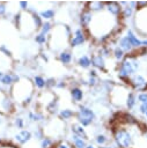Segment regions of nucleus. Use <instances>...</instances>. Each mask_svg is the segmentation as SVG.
<instances>
[{
    "label": "nucleus",
    "mask_w": 147,
    "mask_h": 148,
    "mask_svg": "<svg viewBox=\"0 0 147 148\" xmlns=\"http://www.w3.org/2000/svg\"><path fill=\"white\" fill-rule=\"evenodd\" d=\"M112 143L117 148H133L134 134L126 126H116L111 133Z\"/></svg>",
    "instance_id": "1"
},
{
    "label": "nucleus",
    "mask_w": 147,
    "mask_h": 148,
    "mask_svg": "<svg viewBox=\"0 0 147 148\" xmlns=\"http://www.w3.org/2000/svg\"><path fill=\"white\" fill-rule=\"evenodd\" d=\"M29 86H31V82L29 80H21L13 86L14 99H19V102H21L23 105L30 104L32 99V87L27 89V87Z\"/></svg>",
    "instance_id": "2"
},
{
    "label": "nucleus",
    "mask_w": 147,
    "mask_h": 148,
    "mask_svg": "<svg viewBox=\"0 0 147 148\" xmlns=\"http://www.w3.org/2000/svg\"><path fill=\"white\" fill-rule=\"evenodd\" d=\"M139 66L140 65L138 60H135L133 57H127L120 62L118 67V77L125 83H128L131 76H133L134 73L139 69Z\"/></svg>",
    "instance_id": "3"
},
{
    "label": "nucleus",
    "mask_w": 147,
    "mask_h": 148,
    "mask_svg": "<svg viewBox=\"0 0 147 148\" xmlns=\"http://www.w3.org/2000/svg\"><path fill=\"white\" fill-rule=\"evenodd\" d=\"M75 119H76V123H79L83 127H89L95 123L96 113L90 106L82 104V105H79L75 112Z\"/></svg>",
    "instance_id": "4"
},
{
    "label": "nucleus",
    "mask_w": 147,
    "mask_h": 148,
    "mask_svg": "<svg viewBox=\"0 0 147 148\" xmlns=\"http://www.w3.org/2000/svg\"><path fill=\"white\" fill-rule=\"evenodd\" d=\"M128 84L138 91H147V80L144 75L141 74H134L133 76H131Z\"/></svg>",
    "instance_id": "5"
},
{
    "label": "nucleus",
    "mask_w": 147,
    "mask_h": 148,
    "mask_svg": "<svg viewBox=\"0 0 147 148\" xmlns=\"http://www.w3.org/2000/svg\"><path fill=\"white\" fill-rule=\"evenodd\" d=\"M32 132L30 130H27V128H23L21 131H19L15 136H14V140L17 145L20 146H23V145H27L28 142H30L32 140Z\"/></svg>",
    "instance_id": "6"
},
{
    "label": "nucleus",
    "mask_w": 147,
    "mask_h": 148,
    "mask_svg": "<svg viewBox=\"0 0 147 148\" xmlns=\"http://www.w3.org/2000/svg\"><path fill=\"white\" fill-rule=\"evenodd\" d=\"M19 81H20L19 75L15 74V73H10V72L9 73H3V75L0 79V83L3 87H12Z\"/></svg>",
    "instance_id": "7"
},
{
    "label": "nucleus",
    "mask_w": 147,
    "mask_h": 148,
    "mask_svg": "<svg viewBox=\"0 0 147 148\" xmlns=\"http://www.w3.org/2000/svg\"><path fill=\"white\" fill-rule=\"evenodd\" d=\"M71 133L73 135H76V136H80L84 140H89V136H88V133L86 131V127H83L82 125H80L79 123H74L71 125Z\"/></svg>",
    "instance_id": "8"
},
{
    "label": "nucleus",
    "mask_w": 147,
    "mask_h": 148,
    "mask_svg": "<svg viewBox=\"0 0 147 148\" xmlns=\"http://www.w3.org/2000/svg\"><path fill=\"white\" fill-rule=\"evenodd\" d=\"M93 140H94V145H95L96 147H100V146H106V145H109V143L112 142V139H111L108 134L102 133V132L95 134L94 138H93Z\"/></svg>",
    "instance_id": "9"
},
{
    "label": "nucleus",
    "mask_w": 147,
    "mask_h": 148,
    "mask_svg": "<svg viewBox=\"0 0 147 148\" xmlns=\"http://www.w3.org/2000/svg\"><path fill=\"white\" fill-rule=\"evenodd\" d=\"M69 94H71V97H72V101L74 103H81L84 98V91L82 88H80L79 86H75V87H72L71 90H69Z\"/></svg>",
    "instance_id": "10"
},
{
    "label": "nucleus",
    "mask_w": 147,
    "mask_h": 148,
    "mask_svg": "<svg viewBox=\"0 0 147 148\" xmlns=\"http://www.w3.org/2000/svg\"><path fill=\"white\" fill-rule=\"evenodd\" d=\"M27 120L30 124H39L44 121V114L39 111H29L27 114Z\"/></svg>",
    "instance_id": "11"
},
{
    "label": "nucleus",
    "mask_w": 147,
    "mask_h": 148,
    "mask_svg": "<svg viewBox=\"0 0 147 148\" xmlns=\"http://www.w3.org/2000/svg\"><path fill=\"white\" fill-rule=\"evenodd\" d=\"M0 108H1V111L6 112V113H9L14 110V101L13 98H10L8 95H6L3 97V99L1 101L0 103Z\"/></svg>",
    "instance_id": "12"
},
{
    "label": "nucleus",
    "mask_w": 147,
    "mask_h": 148,
    "mask_svg": "<svg viewBox=\"0 0 147 148\" xmlns=\"http://www.w3.org/2000/svg\"><path fill=\"white\" fill-rule=\"evenodd\" d=\"M91 66H94L95 69L105 71V61H104V58L101 54H94L91 57Z\"/></svg>",
    "instance_id": "13"
},
{
    "label": "nucleus",
    "mask_w": 147,
    "mask_h": 148,
    "mask_svg": "<svg viewBox=\"0 0 147 148\" xmlns=\"http://www.w3.org/2000/svg\"><path fill=\"white\" fill-rule=\"evenodd\" d=\"M45 110H46V112H47L49 114H51V116H53V114H58L59 111H60L58 99L54 97L51 102H49V103L45 105Z\"/></svg>",
    "instance_id": "14"
},
{
    "label": "nucleus",
    "mask_w": 147,
    "mask_h": 148,
    "mask_svg": "<svg viewBox=\"0 0 147 148\" xmlns=\"http://www.w3.org/2000/svg\"><path fill=\"white\" fill-rule=\"evenodd\" d=\"M137 103H138V97H137V95H135L133 91L127 92L126 99H125V105H126V108H127L128 110H133V109L135 108Z\"/></svg>",
    "instance_id": "15"
},
{
    "label": "nucleus",
    "mask_w": 147,
    "mask_h": 148,
    "mask_svg": "<svg viewBox=\"0 0 147 148\" xmlns=\"http://www.w3.org/2000/svg\"><path fill=\"white\" fill-rule=\"evenodd\" d=\"M58 117L63 121H68L75 117V111L72 109H61L58 113Z\"/></svg>",
    "instance_id": "16"
},
{
    "label": "nucleus",
    "mask_w": 147,
    "mask_h": 148,
    "mask_svg": "<svg viewBox=\"0 0 147 148\" xmlns=\"http://www.w3.org/2000/svg\"><path fill=\"white\" fill-rule=\"evenodd\" d=\"M73 148H86L87 145H88V141L80 138V136H76V135H71V139H69Z\"/></svg>",
    "instance_id": "17"
},
{
    "label": "nucleus",
    "mask_w": 147,
    "mask_h": 148,
    "mask_svg": "<svg viewBox=\"0 0 147 148\" xmlns=\"http://www.w3.org/2000/svg\"><path fill=\"white\" fill-rule=\"evenodd\" d=\"M83 42H84L83 32L79 29V30H76V31L74 32V37H73L72 40H71V45H72V46H78V45L82 44Z\"/></svg>",
    "instance_id": "18"
},
{
    "label": "nucleus",
    "mask_w": 147,
    "mask_h": 148,
    "mask_svg": "<svg viewBox=\"0 0 147 148\" xmlns=\"http://www.w3.org/2000/svg\"><path fill=\"white\" fill-rule=\"evenodd\" d=\"M54 145H56V141L51 136H47V135H45L42 140H39L41 148H54Z\"/></svg>",
    "instance_id": "19"
},
{
    "label": "nucleus",
    "mask_w": 147,
    "mask_h": 148,
    "mask_svg": "<svg viewBox=\"0 0 147 148\" xmlns=\"http://www.w3.org/2000/svg\"><path fill=\"white\" fill-rule=\"evenodd\" d=\"M32 84L37 88V89H44L46 86V79H44L42 75H35L34 80H32Z\"/></svg>",
    "instance_id": "20"
},
{
    "label": "nucleus",
    "mask_w": 147,
    "mask_h": 148,
    "mask_svg": "<svg viewBox=\"0 0 147 148\" xmlns=\"http://www.w3.org/2000/svg\"><path fill=\"white\" fill-rule=\"evenodd\" d=\"M72 59H73L72 53L68 52V51H63V52L59 54V60H60V62L64 64V65H69V64L72 62Z\"/></svg>",
    "instance_id": "21"
},
{
    "label": "nucleus",
    "mask_w": 147,
    "mask_h": 148,
    "mask_svg": "<svg viewBox=\"0 0 147 148\" xmlns=\"http://www.w3.org/2000/svg\"><path fill=\"white\" fill-rule=\"evenodd\" d=\"M78 65L81 67V68H89L91 66V59L88 57V56H81L79 57L78 59Z\"/></svg>",
    "instance_id": "22"
},
{
    "label": "nucleus",
    "mask_w": 147,
    "mask_h": 148,
    "mask_svg": "<svg viewBox=\"0 0 147 148\" xmlns=\"http://www.w3.org/2000/svg\"><path fill=\"white\" fill-rule=\"evenodd\" d=\"M91 17H93V15H91L90 10H84V12L81 14V18H80L81 24H82V25H88V24L91 22Z\"/></svg>",
    "instance_id": "23"
},
{
    "label": "nucleus",
    "mask_w": 147,
    "mask_h": 148,
    "mask_svg": "<svg viewBox=\"0 0 147 148\" xmlns=\"http://www.w3.org/2000/svg\"><path fill=\"white\" fill-rule=\"evenodd\" d=\"M106 9L109 10V13H111L113 15H117L120 12V6L117 2H108L106 3Z\"/></svg>",
    "instance_id": "24"
},
{
    "label": "nucleus",
    "mask_w": 147,
    "mask_h": 148,
    "mask_svg": "<svg viewBox=\"0 0 147 148\" xmlns=\"http://www.w3.org/2000/svg\"><path fill=\"white\" fill-rule=\"evenodd\" d=\"M13 124H14V127L17 128L19 131H21V130H23V128L25 127V120H24L22 117H16V118L14 119Z\"/></svg>",
    "instance_id": "25"
},
{
    "label": "nucleus",
    "mask_w": 147,
    "mask_h": 148,
    "mask_svg": "<svg viewBox=\"0 0 147 148\" xmlns=\"http://www.w3.org/2000/svg\"><path fill=\"white\" fill-rule=\"evenodd\" d=\"M120 49H122L123 51H130V50L132 49V44H131V42L128 40L127 36L120 39Z\"/></svg>",
    "instance_id": "26"
},
{
    "label": "nucleus",
    "mask_w": 147,
    "mask_h": 148,
    "mask_svg": "<svg viewBox=\"0 0 147 148\" xmlns=\"http://www.w3.org/2000/svg\"><path fill=\"white\" fill-rule=\"evenodd\" d=\"M45 136V133H44V130L42 128V127H36L35 130H34V132H32V138L34 139H36V140H42L43 138Z\"/></svg>",
    "instance_id": "27"
},
{
    "label": "nucleus",
    "mask_w": 147,
    "mask_h": 148,
    "mask_svg": "<svg viewBox=\"0 0 147 148\" xmlns=\"http://www.w3.org/2000/svg\"><path fill=\"white\" fill-rule=\"evenodd\" d=\"M54 148H73L71 141H67V140H59L56 142L54 145Z\"/></svg>",
    "instance_id": "28"
},
{
    "label": "nucleus",
    "mask_w": 147,
    "mask_h": 148,
    "mask_svg": "<svg viewBox=\"0 0 147 148\" xmlns=\"http://www.w3.org/2000/svg\"><path fill=\"white\" fill-rule=\"evenodd\" d=\"M127 38H128V40L131 42L132 46H140V45H141V42L133 35L132 31H128V34H127Z\"/></svg>",
    "instance_id": "29"
},
{
    "label": "nucleus",
    "mask_w": 147,
    "mask_h": 148,
    "mask_svg": "<svg viewBox=\"0 0 147 148\" xmlns=\"http://www.w3.org/2000/svg\"><path fill=\"white\" fill-rule=\"evenodd\" d=\"M139 104H147V91H141L137 95Z\"/></svg>",
    "instance_id": "30"
},
{
    "label": "nucleus",
    "mask_w": 147,
    "mask_h": 148,
    "mask_svg": "<svg viewBox=\"0 0 147 148\" xmlns=\"http://www.w3.org/2000/svg\"><path fill=\"white\" fill-rule=\"evenodd\" d=\"M88 6L90 7L89 10H100V9H102L103 3L102 2H90V3H88Z\"/></svg>",
    "instance_id": "31"
},
{
    "label": "nucleus",
    "mask_w": 147,
    "mask_h": 148,
    "mask_svg": "<svg viewBox=\"0 0 147 148\" xmlns=\"http://www.w3.org/2000/svg\"><path fill=\"white\" fill-rule=\"evenodd\" d=\"M113 56H115V58L117 60H120L123 58V56H124V51L120 47H116L115 51H113Z\"/></svg>",
    "instance_id": "32"
},
{
    "label": "nucleus",
    "mask_w": 147,
    "mask_h": 148,
    "mask_svg": "<svg viewBox=\"0 0 147 148\" xmlns=\"http://www.w3.org/2000/svg\"><path fill=\"white\" fill-rule=\"evenodd\" d=\"M56 84H57V81L53 77H49V79H46V86H45V88L51 89V88H54Z\"/></svg>",
    "instance_id": "33"
},
{
    "label": "nucleus",
    "mask_w": 147,
    "mask_h": 148,
    "mask_svg": "<svg viewBox=\"0 0 147 148\" xmlns=\"http://www.w3.org/2000/svg\"><path fill=\"white\" fill-rule=\"evenodd\" d=\"M41 16L44 17V18H51V17H53V10H52V9L43 10V12L41 13Z\"/></svg>",
    "instance_id": "34"
},
{
    "label": "nucleus",
    "mask_w": 147,
    "mask_h": 148,
    "mask_svg": "<svg viewBox=\"0 0 147 148\" xmlns=\"http://www.w3.org/2000/svg\"><path fill=\"white\" fill-rule=\"evenodd\" d=\"M50 29H51V24H50L49 22H46V23H44V24L42 25V34H43V35H45V34H47Z\"/></svg>",
    "instance_id": "35"
},
{
    "label": "nucleus",
    "mask_w": 147,
    "mask_h": 148,
    "mask_svg": "<svg viewBox=\"0 0 147 148\" xmlns=\"http://www.w3.org/2000/svg\"><path fill=\"white\" fill-rule=\"evenodd\" d=\"M138 111H139V113H141V114H145V113L147 112V104H139Z\"/></svg>",
    "instance_id": "36"
},
{
    "label": "nucleus",
    "mask_w": 147,
    "mask_h": 148,
    "mask_svg": "<svg viewBox=\"0 0 147 148\" xmlns=\"http://www.w3.org/2000/svg\"><path fill=\"white\" fill-rule=\"evenodd\" d=\"M36 42L37 43H45V35H43V34H39L38 36H36Z\"/></svg>",
    "instance_id": "37"
},
{
    "label": "nucleus",
    "mask_w": 147,
    "mask_h": 148,
    "mask_svg": "<svg viewBox=\"0 0 147 148\" xmlns=\"http://www.w3.org/2000/svg\"><path fill=\"white\" fill-rule=\"evenodd\" d=\"M66 87V82L65 81H57V84H56V88H65Z\"/></svg>",
    "instance_id": "38"
},
{
    "label": "nucleus",
    "mask_w": 147,
    "mask_h": 148,
    "mask_svg": "<svg viewBox=\"0 0 147 148\" xmlns=\"http://www.w3.org/2000/svg\"><path fill=\"white\" fill-rule=\"evenodd\" d=\"M132 14V9L130 8V7H126L125 8V10H124V16L125 17H127V16H130Z\"/></svg>",
    "instance_id": "39"
},
{
    "label": "nucleus",
    "mask_w": 147,
    "mask_h": 148,
    "mask_svg": "<svg viewBox=\"0 0 147 148\" xmlns=\"http://www.w3.org/2000/svg\"><path fill=\"white\" fill-rule=\"evenodd\" d=\"M97 148H117L113 143H109V145H106V146H100V147H97Z\"/></svg>",
    "instance_id": "40"
},
{
    "label": "nucleus",
    "mask_w": 147,
    "mask_h": 148,
    "mask_svg": "<svg viewBox=\"0 0 147 148\" xmlns=\"http://www.w3.org/2000/svg\"><path fill=\"white\" fill-rule=\"evenodd\" d=\"M86 148H97L94 143H90V142H88V145H87V147Z\"/></svg>",
    "instance_id": "41"
},
{
    "label": "nucleus",
    "mask_w": 147,
    "mask_h": 148,
    "mask_svg": "<svg viewBox=\"0 0 147 148\" xmlns=\"http://www.w3.org/2000/svg\"><path fill=\"white\" fill-rule=\"evenodd\" d=\"M142 135H144V138L147 140V127H146V128L142 131Z\"/></svg>",
    "instance_id": "42"
},
{
    "label": "nucleus",
    "mask_w": 147,
    "mask_h": 148,
    "mask_svg": "<svg viewBox=\"0 0 147 148\" xmlns=\"http://www.w3.org/2000/svg\"><path fill=\"white\" fill-rule=\"evenodd\" d=\"M20 6H21V7H23V8H27V7H28V3L23 1V2H20Z\"/></svg>",
    "instance_id": "43"
},
{
    "label": "nucleus",
    "mask_w": 147,
    "mask_h": 148,
    "mask_svg": "<svg viewBox=\"0 0 147 148\" xmlns=\"http://www.w3.org/2000/svg\"><path fill=\"white\" fill-rule=\"evenodd\" d=\"M6 12V8L3 7V6H0V14H2V13H5Z\"/></svg>",
    "instance_id": "44"
},
{
    "label": "nucleus",
    "mask_w": 147,
    "mask_h": 148,
    "mask_svg": "<svg viewBox=\"0 0 147 148\" xmlns=\"http://www.w3.org/2000/svg\"><path fill=\"white\" fill-rule=\"evenodd\" d=\"M144 116H145V119H146V121H147V112H146V113H145Z\"/></svg>",
    "instance_id": "45"
},
{
    "label": "nucleus",
    "mask_w": 147,
    "mask_h": 148,
    "mask_svg": "<svg viewBox=\"0 0 147 148\" xmlns=\"http://www.w3.org/2000/svg\"><path fill=\"white\" fill-rule=\"evenodd\" d=\"M2 75H3V73H2L1 71H0V79H1V76H2Z\"/></svg>",
    "instance_id": "46"
},
{
    "label": "nucleus",
    "mask_w": 147,
    "mask_h": 148,
    "mask_svg": "<svg viewBox=\"0 0 147 148\" xmlns=\"http://www.w3.org/2000/svg\"><path fill=\"white\" fill-rule=\"evenodd\" d=\"M144 44H146V45H147V40H145V42H144Z\"/></svg>",
    "instance_id": "47"
},
{
    "label": "nucleus",
    "mask_w": 147,
    "mask_h": 148,
    "mask_svg": "<svg viewBox=\"0 0 147 148\" xmlns=\"http://www.w3.org/2000/svg\"><path fill=\"white\" fill-rule=\"evenodd\" d=\"M0 116H1V110H0Z\"/></svg>",
    "instance_id": "48"
}]
</instances>
